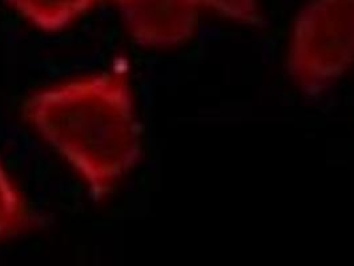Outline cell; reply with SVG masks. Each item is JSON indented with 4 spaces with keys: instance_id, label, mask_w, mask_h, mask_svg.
Masks as SVG:
<instances>
[{
    "instance_id": "2",
    "label": "cell",
    "mask_w": 354,
    "mask_h": 266,
    "mask_svg": "<svg viewBox=\"0 0 354 266\" xmlns=\"http://www.w3.org/2000/svg\"><path fill=\"white\" fill-rule=\"evenodd\" d=\"M285 64L309 97L335 88L354 70V0H305L292 19Z\"/></svg>"
},
{
    "instance_id": "1",
    "label": "cell",
    "mask_w": 354,
    "mask_h": 266,
    "mask_svg": "<svg viewBox=\"0 0 354 266\" xmlns=\"http://www.w3.org/2000/svg\"><path fill=\"white\" fill-rule=\"evenodd\" d=\"M24 115L97 198L109 195L140 159L135 96L119 66L36 91Z\"/></svg>"
},
{
    "instance_id": "5",
    "label": "cell",
    "mask_w": 354,
    "mask_h": 266,
    "mask_svg": "<svg viewBox=\"0 0 354 266\" xmlns=\"http://www.w3.org/2000/svg\"><path fill=\"white\" fill-rule=\"evenodd\" d=\"M35 218L18 184L0 162V241L32 227Z\"/></svg>"
},
{
    "instance_id": "4",
    "label": "cell",
    "mask_w": 354,
    "mask_h": 266,
    "mask_svg": "<svg viewBox=\"0 0 354 266\" xmlns=\"http://www.w3.org/2000/svg\"><path fill=\"white\" fill-rule=\"evenodd\" d=\"M19 17L36 28L56 32L70 27L97 6L113 0H3Z\"/></svg>"
},
{
    "instance_id": "6",
    "label": "cell",
    "mask_w": 354,
    "mask_h": 266,
    "mask_svg": "<svg viewBox=\"0 0 354 266\" xmlns=\"http://www.w3.org/2000/svg\"><path fill=\"white\" fill-rule=\"evenodd\" d=\"M200 3L205 14L237 26H257L263 18L261 0H200Z\"/></svg>"
},
{
    "instance_id": "3",
    "label": "cell",
    "mask_w": 354,
    "mask_h": 266,
    "mask_svg": "<svg viewBox=\"0 0 354 266\" xmlns=\"http://www.w3.org/2000/svg\"><path fill=\"white\" fill-rule=\"evenodd\" d=\"M127 32L142 47L172 50L189 41L197 32L200 0H113Z\"/></svg>"
}]
</instances>
